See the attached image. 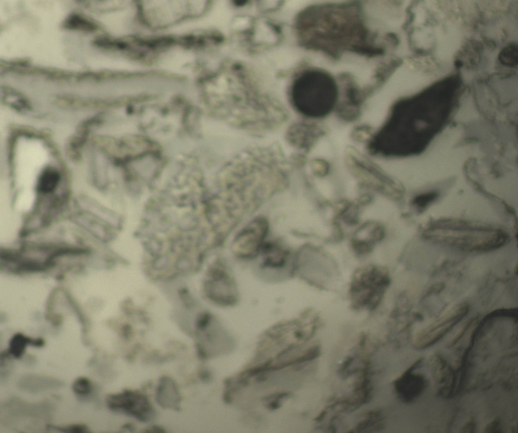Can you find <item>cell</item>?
<instances>
[{"instance_id": "20", "label": "cell", "mask_w": 518, "mask_h": 433, "mask_svg": "<svg viewBox=\"0 0 518 433\" xmlns=\"http://www.w3.org/2000/svg\"><path fill=\"white\" fill-rule=\"evenodd\" d=\"M476 320V318H473L470 319L463 326V327L458 332L456 336L449 343V347L454 345L464 334L466 330L470 327L471 324Z\"/></svg>"}, {"instance_id": "1", "label": "cell", "mask_w": 518, "mask_h": 433, "mask_svg": "<svg viewBox=\"0 0 518 433\" xmlns=\"http://www.w3.org/2000/svg\"><path fill=\"white\" fill-rule=\"evenodd\" d=\"M357 3L309 7L299 14L297 29L304 44L338 57L343 52L375 56L379 48L362 19Z\"/></svg>"}, {"instance_id": "15", "label": "cell", "mask_w": 518, "mask_h": 433, "mask_svg": "<svg viewBox=\"0 0 518 433\" xmlns=\"http://www.w3.org/2000/svg\"><path fill=\"white\" fill-rule=\"evenodd\" d=\"M31 340L24 335L18 333L14 335L10 342L9 353L16 358H20L24 354L26 345Z\"/></svg>"}, {"instance_id": "24", "label": "cell", "mask_w": 518, "mask_h": 433, "mask_svg": "<svg viewBox=\"0 0 518 433\" xmlns=\"http://www.w3.org/2000/svg\"><path fill=\"white\" fill-rule=\"evenodd\" d=\"M30 344L35 347H41L44 344V341L42 339H35L31 340Z\"/></svg>"}, {"instance_id": "5", "label": "cell", "mask_w": 518, "mask_h": 433, "mask_svg": "<svg viewBox=\"0 0 518 433\" xmlns=\"http://www.w3.org/2000/svg\"><path fill=\"white\" fill-rule=\"evenodd\" d=\"M106 402L111 410L122 412L143 421L151 420L155 415L147 398L138 392L126 390L109 395Z\"/></svg>"}, {"instance_id": "12", "label": "cell", "mask_w": 518, "mask_h": 433, "mask_svg": "<svg viewBox=\"0 0 518 433\" xmlns=\"http://www.w3.org/2000/svg\"><path fill=\"white\" fill-rule=\"evenodd\" d=\"M264 264L270 268H281L287 259L286 251L280 246L274 243L263 244L261 248Z\"/></svg>"}, {"instance_id": "23", "label": "cell", "mask_w": 518, "mask_h": 433, "mask_svg": "<svg viewBox=\"0 0 518 433\" xmlns=\"http://www.w3.org/2000/svg\"><path fill=\"white\" fill-rule=\"evenodd\" d=\"M182 222L183 223L181 224L182 226H184V228H186L187 226V228H188V226L189 228L190 226H192V224H194V219L191 216L189 217L187 216L183 220V221H182Z\"/></svg>"}, {"instance_id": "10", "label": "cell", "mask_w": 518, "mask_h": 433, "mask_svg": "<svg viewBox=\"0 0 518 433\" xmlns=\"http://www.w3.org/2000/svg\"><path fill=\"white\" fill-rule=\"evenodd\" d=\"M156 399L163 407L178 409L181 397L175 382L168 377L161 379L157 391Z\"/></svg>"}, {"instance_id": "9", "label": "cell", "mask_w": 518, "mask_h": 433, "mask_svg": "<svg viewBox=\"0 0 518 433\" xmlns=\"http://www.w3.org/2000/svg\"><path fill=\"white\" fill-rule=\"evenodd\" d=\"M417 361L395 382V387L399 395L406 402H409L417 397L423 391L425 386L423 377L414 374L413 370L420 363Z\"/></svg>"}, {"instance_id": "22", "label": "cell", "mask_w": 518, "mask_h": 433, "mask_svg": "<svg viewBox=\"0 0 518 433\" xmlns=\"http://www.w3.org/2000/svg\"><path fill=\"white\" fill-rule=\"evenodd\" d=\"M476 423L473 420L467 422L462 427L461 432H473L475 431Z\"/></svg>"}, {"instance_id": "19", "label": "cell", "mask_w": 518, "mask_h": 433, "mask_svg": "<svg viewBox=\"0 0 518 433\" xmlns=\"http://www.w3.org/2000/svg\"><path fill=\"white\" fill-rule=\"evenodd\" d=\"M52 427L63 432L81 433L89 432L87 427L83 424H73L64 427Z\"/></svg>"}, {"instance_id": "6", "label": "cell", "mask_w": 518, "mask_h": 433, "mask_svg": "<svg viewBox=\"0 0 518 433\" xmlns=\"http://www.w3.org/2000/svg\"><path fill=\"white\" fill-rule=\"evenodd\" d=\"M468 310V305L466 303H460L451 308L418 334L416 345L422 349L433 345L460 321L466 315Z\"/></svg>"}, {"instance_id": "8", "label": "cell", "mask_w": 518, "mask_h": 433, "mask_svg": "<svg viewBox=\"0 0 518 433\" xmlns=\"http://www.w3.org/2000/svg\"><path fill=\"white\" fill-rule=\"evenodd\" d=\"M206 284L208 295L212 300L222 304L230 305L235 302L234 284L225 272H220Z\"/></svg>"}, {"instance_id": "4", "label": "cell", "mask_w": 518, "mask_h": 433, "mask_svg": "<svg viewBox=\"0 0 518 433\" xmlns=\"http://www.w3.org/2000/svg\"><path fill=\"white\" fill-rule=\"evenodd\" d=\"M338 96L334 78L321 69L302 72L294 80L291 89V99L295 108L301 114L313 118L328 114L334 108Z\"/></svg>"}, {"instance_id": "13", "label": "cell", "mask_w": 518, "mask_h": 433, "mask_svg": "<svg viewBox=\"0 0 518 433\" xmlns=\"http://www.w3.org/2000/svg\"><path fill=\"white\" fill-rule=\"evenodd\" d=\"M60 181V175L58 170L54 167H48L42 171L38 178L37 191L45 194L51 193L56 189Z\"/></svg>"}, {"instance_id": "25", "label": "cell", "mask_w": 518, "mask_h": 433, "mask_svg": "<svg viewBox=\"0 0 518 433\" xmlns=\"http://www.w3.org/2000/svg\"><path fill=\"white\" fill-rule=\"evenodd\" d=\"M235 3L236 4L237 3L238 5H243L244 4L246 3V2H244V1H238V2H235Z\"/></svg>"}, {"instance_id": "14", "label": "cell", "mask_w": 518, "mask_h": 433, "mask_svg": "<svg viewBox=\"0 0 518 433\" xmlns=\"http://www.w3.org/2000/svg\"><path fill=\"white\" fill-rule=\"evenodd\" d=\"M63 26L67 29L93 32L97 25L93 22L78 14L70 15L63 23Z\"/></svg>"}, {"instance_id": "16", "label": "cell", "mask_w": 518, "mask_h": 433, "mask_svg": "<svg viewBox=\"0 0 518 433\" xmlns=\"http://www.w3.org/2000/svg\"><path fill=\"white\" fill-rule=\"evenodd\" d=\"M72 389L79 395L88 394L91 390V381L85 377L78 378L73 382Z\"/></svg>"}, {"instance_id": "2", "label": "cell", "mask_w": 518, "mask_h": 433, "mask_svg": "<svg viewBox=\"0 0 518 433\" xmlns=\"http://www.w3.org/2000/svg\"><path fill=\"white\" fill-rule=\"evenodd\" d=\"M447 99L423 104L416 97L394 106L392 113L399 116L401 123L402 155L421 153L447 125L451 112Z\"/></svg>"}, {"instance_id": "11", "label": "cell", "mask_w": 518, "mask_h": 433, "mask_svg": "<svg viewBox=\"0 0 518 433\" xmlns=\"http://www.w3.org/2000/svg\"><path fill=\"white\" fill-rule=\"evenodd\" d=\"M77 203L82 212L110 225L115 226L118 224L117 216L95 201L83 197L79 199Z\"/></svg>"}, {"instance_id": "7", "label": "cell", "mask_w": 518, "mask_h": 433, "mask_svg": "<svg viewBox=\"0 0 518 433\" xmlns=\"http://www.w3.org/2000/svg\"><path fill=\"white\" fill-rule=\"evenodd\" d=\"M268 230L267 221L263 218L253 221L235 239L233 250L242 257H251L259 251Z\"/></svg>"}, {"instance_id": "18", "label": "cell", "mask_w": 518, "mask_h": 433, "mask_svg": "<svg viewBox=\"0 0 518 433\" xmlns=\"http://www.w3.org/2000/svg\"><path fill=\"white\" fill-rule=\"evenodd\" d=\"M155 168V164L151 161H142L140 163H137L135 166L136 171L141 176L146 178L151 177L154 172Z\"/></svg>"}, {"instance_id": "17", "label": "cell", "mask_w": 518, "mask_h": 433, "mask_svg": "<svg viewBox=\"0 0 518 433\" xmlns=\"http://www.w3.org/2000/svg\"><path fill=\"white\" fill-rule=\"evenodd\" d=\"M438 196L437 192H427L417 196L413 201V203L419 208H424L430 203L434 201Z\"/></svg>"}, {"instance_id": "21", "label": "cell", "mask_w": 518, "mask_h": 433, "mask_svg": "<svg viewBox=\"0 0 518 433\" xmlns=\"http://www.w3.org/2000/svg\"><path fill=\"white\" fill-rule=\"evenodd\" d=\"M500 421L499 419H496L489 423L485 427V432H501L500 428Z\"/></svg>"}, {"instance_id": "3", "label": "cell", "mask_w": 518, "mask_h": 433, "mask_svg": "<svg viewBox=\"0 0 518 433\" xmlns=\"http://www.w3.org/2000/svg\"><path fill=\"white\" fill-rule=\"evenodd\" d=\"M425 231L428 239L466 251L485 252L497 249L508 240L502 230L462 221H444Z\"/></svg>"}]
</instances>
